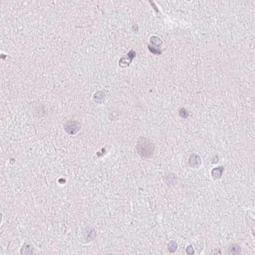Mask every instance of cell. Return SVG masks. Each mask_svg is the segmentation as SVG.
<instances>
[{
  "mask_svg": "<svg viewBox=\"0 0 255 255\" xmlns=\"http://www.w3.org/2000/svg\"><path fill=\"white\" fill-rule=\"evenodd\" d=\"M155 148L154 143L146 137H140L137 142V152L143 159L150 158L154 154Z\"/></svg>",
  "mask_w": 255,
  "mask_h": 255,
  "instance_id": "cell-1",
  "label": "cell"
},
{
  "mask_svg": "<svg viewBox=\"0 0 255 255\" xmlns=\"http://www.w3.org/2000/svg\"><path fill=\"white\" fill-rule=\"evenodd\" d=\"M189 166L194 169H198L201 165V159L197 154H193L189 157Z\"/></svg>",
  "mask_w": 255,
  "mask_h": 255,
  "instance_id": "cell-2",
  "label": "cell"
},
{
  "mask_svg": "<svg viewBox=\"0 0 255 255\" xmlns=\"http://www.w3.org/2000/svg\"><path fill=\"white\" fill-rule=\"evenodd\" d=\"M69 130H68L67 131V132H68L69 134H75L76 132H78L79 130H80V126L78 124L76 123V122H69L67 123L66 124V126H65V130L69 128H70Z\"/></svg>",
  "mask_w": 255,
  "mask_h": 255,
  "instance_id": "cell-3",
  "label": "cell"
},
{
  "mask_svg": "<svg viewBox=\"0 0 255 255\" xmlns=\"http://www.w3.org/2000/svg\"><path fill=\"white\" fill-rule=\"evenodd\" d=\"M223 171H224V167L223 166L214 168L211 172L212 176L214 178V180H218L219 179V178H221L223 175Z\"/></svg>",
  "mask_w": 255,
  "mask_h": 255,
  "instance_id": "cell-4",
  "label": "cell"
},
{
  "mask_svg": "<svg viewBox=\"0 0 255 255\" xmlns=\"http://www.w3.org/2000/svg\"><path fill=\"white\" fill-rule=\"evenodd\" d=\"M241 247L237 244H233L228 248V252L229 254H240L241 253Z\"/></svg>",
  "mask_w": 255,
  "mask_h": 255,
  "instance_id": "cell-5",
  "label": "cell"
},
{
  "mask_svg": "<svg viewBox=\"0 0 255 255\" xmlns=\"http://www.w3.org/2000/svg\"><path fill=\"white\" fill-rule=\"evenodd\" d=\"M177 248H178V245H177V243L175 241L171 240V241H170L169 242L168 244V251L171 253H175L176 251Z\"/></svg>",
  "mask_w": 255,
  "mask_h": 255,
  "instance_id": "cell-6",
  "label": "cell"
},
{
  "mask_svg": "<svg viewBox=\"0 0 255 255\" xmlns=\"http://www.w3.org/2000/svg\"><path fill=\"white\" fill-rule=\"evenodd\" d=\"M26 244H27V248H26V247L25 245H24L22 248V250H24V251H25L24 253H23L22 254H26V252H28V254H31V253H30V251H31V248H32V247H31V246L30 245L29 243H26Z\"/></svg>",
  "mask_w": 255,
  "mask_h": 255,
  "instance_id": "cell-7",
  "label": "cell"
},
{
  "mask_svg": "<svg viewBox=\"0 0 255 255\" xmlns=\"http://www.w3.org/2000/svg\"><path fill=\"white\" fill-rule=\"evenodd\" d=\"M186 252H187V253L189 255L194 254V253H195V250H194V249H193L192 245H190V246H189L187 248V249H186Z\"/></svg>",
  "mask_w": 255,
  "mask_h": 255,
  "instance_id": "cell-8",
  "label": "cell"
},
{
  "mask_svg": "<svg viewBox=\"0 0 255 255\" xmlns=\"http://www.w3.org/2000/svg\"><path fill=\"white\" fill-rule=\"evenodd\" d=\"M180 114L181 115V117H182L184 118H187L188 116H189L188 113H187V111H186L185 109H182L180 110Z\"/></svg>",
  "mask_w": 255,
  "mask_h": 255,
  "instance_id": "cell-9",
  "label": "cell"
},
{
  "mask_svg": "<svg viewBox=\"0 0 255 255\" xmlns=\"http://www.w3.org/2000/svg\"><path fill=\"white\" fill-rule=\"evenodd\" d=\"M2 214L0 212V224L2 223Z\"/></svg>",
  "mask_w": 255,
  "mask_h": 255,
  "instance_id": "cell-10",
  "label": "cell"
}]
</instances>
